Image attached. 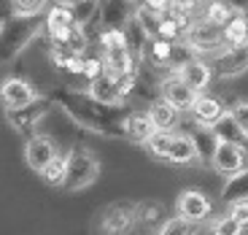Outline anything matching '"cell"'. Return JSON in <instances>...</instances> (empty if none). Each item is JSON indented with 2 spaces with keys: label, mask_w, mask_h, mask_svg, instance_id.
Wrapping results in <instances>:
<instances>
[{
  "label": "cell",
  "mask_w": 248,
  "mask_h": 235,
  "mask_svg": "<svg viewBox=\"0 0 248 235\" xmlns=\"http://www.w3.org/2000/svg\"><path fill=\"white\" fill-rule=\"evenodd\" d=\"M41 176H44V181L49 186H62L65 189V181H68V154H57L54 162Z\"/></svg>",
  "instance_id": "obj_28"
},
{
  "label": "cell",
  "mask_w": 248,
  "mask_h": 235,
  "mask_svg": "<svg viewBox=\"0 0 248 235\" xmlns=\"http://www.w3.org/2000/svg\"><path fill=\"white\" fill-rule=\"evenodd\" d=\"M175 73H178L197 95L208 92V87H211L213 79H216V70H213L211 60H205V57H192V60L184 62Z\"/></svg>",
  "instance_id": "obj_13"
},
{
  "label": "cell",
  "mask_w": 248,
  "mask_h": 235,
  "mask_svg": "<svg viewBox=\"0 0 248 235\" xmlns=\"http://www.w3.org/2000/svg\"><path fill=\"white\" fill-rule=\"evenodd\" d=\"M0 98H3L6 114H11V111H22V108H27V105L38 103L44 95H38V89L32 87L27 79L8 76V79H3V84H0Z\"/></svg>",
  "instance_id": "obj_7"
},
{
  "label": "cell",
  "mask_w": 248,
  "mask_h": 235,
  "mask_svg": "<svg viewBox=\"0 0 248 235\" xmlns=\"http://www.w3.org/2000/svg\"><path fill=\"white\" fill-rule=\"evenodd\" d=\"M162 19H165V14H159V11H151V8H146V6L135 8V22L143 27V33L149 38H159Z\"/></svg>",
  "instance_id": "obj_27"
},
{
  "label": "cell",
  "mask_w": 248,
  "mask_h": 235,
  "mask_svg": "<svg viewBox=\"0 0 248 235\" xmlns=\"http://www.w3.org/2000/svg\"><path fill=\"white\" fill-rule=\"evenodd\" d=\"M57 6H68V8H76L78 3H84V0H54Z\"/></svg>",
  "instance_id": "obj_36"
},
{
  "label": "cell",
  "mask_w": 248,
  "mask_h": 235,
  "mask_svg": "<svg viewBox=\"0 0 248 235\" xmlns=\"http://www.w3.org/2000/svg\"><path fill=\"white\" fill-rule=\"evenodd\" d=\"M243 230H246V227H240V224L227 214V217L213 219V222L205 227V235H243Z\"/></svg>",
  "instance_id": "obj_31"
},
{
  "label": "cell",
  "mask_w": 248,
  "mask_h": 235,
  "mask_svg": "<svg viewBox=\"0 0 248 235\" xmlns=\"http://www.w3.org/2000/svg\"><path fill=\"white\" fill-rule=\"evenodd\" d=\"M240 17L246 19V25H248V6H246V8H243V11H240Z\"/></svg>",
  "instance_id": "obj_37"
},
{
  "label": "cell",
  "mask_w": 248,
  "mask_h": 235,
  "mask_svg": "<svg viewBox=\"0 0 248 235\" xmlns=\"http://www.w3.org/2000/svg\"><path fill=\"white\" fill-rule=\"evenodd\" d=\"M135 8H138L135 0H100V22H103V30L106 27L124 30L132 22V17H135Z\"/></svg>",
  "instance_id": "obj_16"
},
{
  "label": "cell",
  "mask_w": 248,
  "mask_h": 235,
  "mask_svg": "<svg viewBox=\"0 0 248 235\" xmlns=\"http://www.w3.org/2000/svg\"><path fill=\"white\" fill-rule=\"evenodd\" d=\"M138 6H146L151 11H159V14H168L173 8V0H140Z\"/></svg>",
  "instance_id": "obj_35"
},
{
  "label": "cell",
  "mask_w": 248,
  "mask_h": 235,
  "mask_svg": "<svg viewBox=\"0 0 248 235\" xmlns=\"http://www.w3.org/2000/svg\"><path fill=\"white\" fill-rule=\"evenodd\" d=\"M97 179H100L97 154L87 146H73L68 151V181H65V189L81 192L87 186H92Z\"/></svg>",
  "instance_id": "obj_4"
},
{
  "label": "cell",
  "mask_w": 248,
  "mask_h": 235,
  "mask_svg": "<svg viewBox=\"0 0 248 235\" xmlns=\"http://www.w3.org/2000/svg\"><path fill=\"white\" fill-rule=\"evenodd\" d=\"M165 211H162L159 203L154 200H146V203L138 205V224L130 235H162V227H165Z\"/></svg>",
  "instance_id": "obj_20"
},
{
  "label": "cell",
  "mask_w": 248,
  "mask_h": 235,
  "mask_svg": "<svg viewBox=\"0 0 248 235\" xmlns=\"http://www.w3.org/2000/svg\"><path fill=\"white\" fill-rule=\"evenodd\" d=\"M237 200H248V168L243 173L227 179V184H224V189H221V203L232 205V203H237Z\"/></svg>",
  "instance_id": "obj_24"
},
{
  "label": "cell",
  "mask_w": 248,
  "mask_h": 235,
  "mask_svg": "<svg viewBox=\"0 0 248 235\" xmlns=\"http://www.w3.org/2000/svg\"><path fill=\"white\" fill-rule=\"evenodd\" d=\"M192 141H194V149H197V160L205 162V165H213V157H216V149H218V135L213 127H192Z\"/></svg>",
  "instance_id": "obj_21"
},
{
  "label": "cell",
  "mask_w": 248,
  "mask_h": 235,
  "mask_svg": "<svg viewBox=\"0 0 248 235\" xmlns=\"http://www.w3.org/2000/svg\"><path fill=\"white\" fill-rule=\"evenodd\" d=\"M156 133L159 130H156V124H154V119H151L149 108H146V111L132 108V111L127 114V119H124V138L132 141V143H143V146H146Z\"/></svg>",
  "instance_id": "obj_18"
},
{
  "label": "cell",
  "mask_w": 248,
  "mask_h": 235,
  "mask_svg": "<svg viewBox=\"0 0 248 235\" xmlns=\"http://www.w3.org/2000/svg\"><path fill=\"white\" fill-rule=\"evenodd\" d=\"M138 224V203H108L94 219V235H130Z\"/></svg>",
  "instance_id": "obj_5"
},
{
  "label": "cell",
  "mask_w": 248,
  "mask_h": 235,
  "mask_svg": "<svg viewBox=\"0 0 248 235\" xmlns=\"http://www.w3.org/2000/svg\"><path fill=\"white\" fill-rule=\"evenodd\" d=\"M103 73H106V60H103V54H87L84 70H81V76L87 79V84H92V81L100 79Z\"/></svg>",
  "instance_id": "obj_32"
},
{
  "label": "cell",
  "mask_w": 248,
  "mask_h": 235,
  "mask_svg": "<svg viewBox=\"0 0 248 235\" xmlns=\"http://www.w3.org/2000/svg\"><path fill=\"white\" fill-rule=\"evenodd\" d=\"M224 44H227V49H243V46H248V25L240 14L232 22L224 25Z\"/></svg>",
  "instance_id": "obj_25"
},
{
  "label": "cell",
  "mask_w": 248,
  "mask_h": 235,
  "mask_svg": "<svg viewBox=\"0 0 248 235\" xmlns=\"http://www.w3.org/2000/svg\"><path fill=\"white\" fill-rule=\"evenodd\" d=\"M49 111H51V98H41L38 103L27 105L22 111H11V114H6V117H8V124H11L16 133H22V135H27V138H35V127L44 122V117Z\"/></svg>",
  "instance_id": "obj_11"
},
{
  "label": "cell",
  "mask_w": 248,
  "mask_h": 235,
  "mask_svg": "<svg viewBox=\"0 0 248 235\" xmlns=\"http://www.w3.org/2000/svg\"><path fill=\"white\" fill-rule=\"evenodd\" d=\"M159 98H165L170 105H175L181 114H189L194 108L200 95L194 92L178 73H168L159 79Z\"/></svg>",
  "instance_id": "obj_8"
},
{
  "label": "cell",
  "mask_w": 248,
  "mask_h": 235,
  "mask_svg": "<svg viewBox=\"0 0 248 235\" xmlns=\"http://www.w3.org/2000/svg\"><path fill=\"white\" fill-rule=\"evenodd\" d=\"M149 114H151V119H154L156 130H162V133L178 130L181 111L175 108V105H170L165 98H156L154 103H149Z\"/></svg>",
  "instance_id": "obj_22"
},
{
  "label": "cell",
  "mask_w": 248,
  "mask_h": 235,
  "mask_svg": "<svg viewBox=\"0 0 248 235\" xmlns=\"http://www.w3.org/2000/svg\"><path fill=\"white\" fill-rule=\"evenodd\" d=\"M227 111L230 108L221 103V98H216L211 92H202L197 98V103H194V108L189 111V117H192V124H197V127H216Z\"/></svg>",
  "instance_id": "obj_15"
},
{
  "label": "cell",
  "mask_w": 248,
  "mask_h": 235,
  "mask_svg": "<svg viewBox=\"0 0 248 235\" xmlns=\"http://www.w3.org/2000/svg\"><path fill=\"white\" fill-rule=\"evenodd\" d=\"M135 3H140V0H135Z\"/></svg>",
  "instance_id": "obj_39"
},
{
  "label": "cell",
  "mask_w": 248,
  "mask_h": 235,
  "mask_svg": "<svg viewBox=\"0 0 248 235\" xmlns=\"http://www.w3.org/2000/svg\"><path fill=\"white\" fill-rule=\"evenodd\" d=\"M49 98L84 130L97 133L103 138H124V119L132 111L127 105H103L87 89H68V87L51 89Z\"/></svg>",
  "instance_id": "obj_1"
},
{
  "label": "cell",
  "mask_w": 248,
  "mask_h": 235,
  "mask_svg": "<svg viewBox=\"0 0 248 235\" xmlns=\"http://www.w3.org/2000/svg\"><path fill=\"white\" fill-rule=\"evenodd\" d=\"M211 65L216 70V79H235L248 70V46L243 49H224L221 54L211 57Z\"/></svg>",
  "instance_id": "obj_17"
},
{
  "label": "cell",
  "mask_w": 248,
  "mask_h": 235,
  "mask_svg": "<svg viewBox=\"0 0 248 235\" xmlns=\"http://www.w3.org/2000/svg\"><path fill=\"white\" fill-rule=\"evenodd\" d=\"M227 214H230L240 227H248V200H237V203H232Z\"/></svg>",
  "instance_id": "obj_33"
},
{
  "label": "cell",
  "mask_w": 248,
  "mask_h": 235,
  "mask_svg": "<svg viewBox=\"0 0 248 235\" xmlns=\"http://www.w3.org/2000/svg\"><path fill=\"white\" fill-rule=\"evenodd\" d=\"M200 17H202L205 22H211V25L224 27L227 22H232V19L237 17V11L227 3V0H208L202 6V14H200Z\"/></svg>",
  "instance_id": "obj_23"
},
{
  "label": "cell",
  "mask_w": 248,
  "mask_h": 235,
  "mask_svg": "<svg viewBox=\"0 0 248 235\" xmlns=\"http://www.w3.org/2000/svg\"><path fill=\"white\" fill-rule=\"evenodd\" d=\"M151 154L156 160H165V162H173V165H192L197 162V149H194V141L189 133H181V130H170V133H156L149 143H146Z\"/></svg>",
  "instance_id": "obj_2"
},
{
  "label": "cell",
  "mask_w": 248,
  "mask_h": 235,
  "mask_svg": "<svg viewBox=\"0 0 248 235\" xmlns=\"http://www.w3.org/2000/svg\"><path fill=\"white\" fill-rule=\"evenodd\" d=\"M60 154L54 146V141H49L46 135H35L25 143V162L30 165V170L35 173H44L46 168L54 162V157Z\"/></svg>",
  "instance_id": "obj_19"
},
{
  "label": "cell",
  "mask_w": 248,
  "mask_h": 235,
  "mask_svg": "<svg viewBox=\"0 0 248 235\" xmlns=\"http://www.w3.org/2000/svg\"><path fill=\"white\" fill-rule=\"evenodd\" d=\"M184 44L189 46V49H192L197 57L211 60V57L221 54V51L227 49V44H224V27L211 25V22H205V19L200 17L197 22L192 25V30L186 33Z\"/></svg>",
  "instance_id": "obj_6"
},
{
  "label": "cell",
  "mask_w": 248,
  "mask_h": 235,
  "mask_svg": "<svg viewBox=\"0 0 248 235\" xmlns=\"http://www.w3.org/2000/svg\"><path fill=\"white\" fill-rule=\"evenodd\" d=\"M175 46L178 44H170L165 38H149L146 46L140 51V60L149 65L151 70H173V62H175Z\"/></svg>",
  "instance_id": "obj_14"
},
{
  "label": "cell",
  "mask_w": 248,
  "mask_h": 235,
  "mask_svg": "<svg viewBox=\"0 0 248 235\" xmlns=\"http://www.w3.org/2000/svg\"><path fill=\"white\" fill-rule=\"evenodd\" d=\"M54 0H11L14 17H44Z\"/></svg>",
  "instance_id": "obj_29"
},
{
  "label": "cell",
  "mask_w": 248,
  "mask_h": 235,
  "mask_svg": "<svg viewBox=\"0 0 248 235\" xmlns=\"http://www.w3.org/2000/svg\"><path fill=\"white\" fill-rule=\"evenodd\" d=\"M73 25H76L73 8L51 3L49 11L44 14V38H46V44H65V38L70 35Z\"/></svg>",
  "instance_id": "obj_9"
},
{
  "label": "cell",
  "mask_w": 248,
  "mask_h": 235,
  "mask_svg": "<svg viewBox=\"0 0 248 235\" xmlns=\"http://www.w3.org/2000/svg\"><path fill=\"white\" fill-rule=\"evenodd\" d=\"M248 168V151L240 143H227L221 141L216 149V157H213V170L224 179H232V176L243 173Z\"/></svg>",
  "instance_id": "obj_10"
},
{
  "label": "cell",
  "mask_w": 248,
  "mask_h": 235,
  "mask_svg": "<svg viewBox=\"0 0 248 235\" xmlns=\"http://www.w3.org/2000/svg\"><path fill=\"white\" fill-rule=\"evenodd\" d=\"M202 3H208V0H202Z\"/></svg>",
  "instance_id": "obj_38"
},
{
  "label": "cell",
  "mask_w": 248,
  "mask_h": 235,
  "mask_svg": "<svg viewBox=\"0 0 248 235\" xmlns=\"http://www.w3.org/2000/svg\"><path fill=\"white\" fill-rule=\"evenodd\" d=\"M200 227H202V224L189 222V219H184V217H178V214H175L173 219H168V222H165L162 235H197Z\"/></svg>",
  "instance_id": "obj_30"
},
{
  "label": "cell",
  "mask_w": 248,
  "mask_h": 235,
  "mask_svg": "<svg viewBox=\"0 0 248 235\" xmlns=\"http://www.w3.org/2000/svg\"><path fill=\"white\" fill-rule=\"evenodd\" d=\"M216 130V135H218V141H227V143H240V146H246L248 143V138H246V133L240 130V124L235 122V117H232L230 111L221 117V122L213 127Z\"/></svg>",
  "instance_id": "obj_26"
},
{
  "label": "cell",
  "mask_w": 248,
  "mask_h": 235,
  "mask_svg": "<svg viewBox=\"0 0 248 235\" xmlns=\"http://www.w3.org/2000/svg\"><path fill=\"white\" fill-rule=\"evenodd\" d=\"M175 211H178V217L189 219V222H208L213 214V203L208 200V195H202L200 189H184L175 200Z\"/></svg>",
  "instance_id": "obj_12"
},
{
  "label": "cell",
  "mask_w": 248,
  "mask_h": 235,
  "mask_svg": "<svg viewBox=\"0 0 248 235\" xmlns=\"http://www.w3.org/2000/svg\"><path fill=\"white\" fill-rule=\"evenodd\" d=\"M35 38H44V17H14L11 14V19H3V51H6V60H14Z\"/></svg>",
  "instance_id": "obj_3"
},
{
  "label": "cell",
  "mask_w": 248,
  "mask_h": 235,
  "mask_svg": "<svg viewBox=\"0 0 248 235\" xmlns=\"http://www.w3.org/2000/svg\"><path fill=\"white\" fill-rule=\"evenodd\" d=\"M230 114L235 117V122L240 124V130L246 133V138H248V103L246 100H240V103H235L230 108Z\"/></svg>",
  "instance_id": "obj_34"
}]
</instances>
